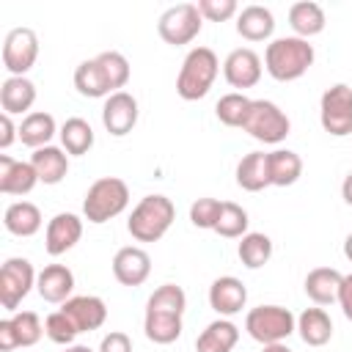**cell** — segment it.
I'll return each instance as SVG.
<instances>
[{
    "mask_svg": "<svg viewBox=\"0 0 352 352\" xmlns=\"http://www.w3.org/2000/svg\"><path fill=\"white\" fill-rule=\"evenodd\" d=\"M314 44L300 36H280L272 38L264 50V69L272 80L278 82H292L300 80L311 66H314Z\"/></svg>",
    "mask_w": 352,
    "mask_h": 352,
    "instance_id": "obj_1",
    "label": "cell"
},
{
    "mask_svg": "<svg viewBox=\"0 0 352 352\" xmlns=\"http://www.w3.org/2000/svg\"><path fill=\"white\" fill-rule=\"evenodd\" d=\"M173 220H176L173 201L162 192H154L135 204V209L126 220V231L138 242H160L168 234V228L173 226Z\"/></svg>",
    "mask_w": 352,
    "mask_h": 352,
    "instance_id": "obj_2",
    "label": "cell"
},
{
    "mask_svg": "<svg viewBox=\"0 0 352 352\" xmlns=\"http://www.w3.org/2000/svg\"><path fill=\"white\" fill-rule=\"evenodd\" d=\"M217 72H220L217 52L212 47H192L182 60V69L176 77V94L184 102L204 99L209 94V88L214 85Z\"/></svg>",
    "mask_w": 352,
    "mask_h": 352,
    "instance_id": "obj_3",
    "label": "cell"
},
{
    "mask_svg": "<svg viewBox=\"0 0 352 352\" xmlns=\"http://www.w3.org/2000/svg\"><path fill=\"white\" fill-rule=\"evenodd\" d=\"M129 206V187L118 176H102L96 179L85 198H82V217L94 226H102L113 217H118Z\"/></svg>",
    "mask_w": 352,
    "mask_h": 352,
    "instance_id": "obj_4",
    "label": "cell"
},
{
    "mask_svg": "<svg viewBox=\"0 0 352 352\" xmlns=\"http://www.w3.org/2000/svg\"><path fill=\"white\" fill-rule=\"evenodd\" d=\"M245 330L261 346L264 344H280L297 330V316L283 305H258V308L248 311Z\"/></svg>",
    "mask_w": 352,
    "mask_h": 352,
    "instance_id": "obj_5",
    "label": "cell"
},
{
    "mask_svg": "<svg viewBox=\"0 0 352 352\" xmlns=\"http://www.w3.org/2000/svg\"><path fill=\"white\" fill-rule=\"evenodd\" d=\"M242 129H245L253 140L275 146V143H280V140L289 135L292 121H289V116H286L275 102H270V99H253V102H250V110H248V116H245Z\"/></svg>",
    "mask_w": 352,
    "mask_h": 352,
    "instance_id": "obj_6",
    "label": "cell"
},
{
    "mask_svg": "<svg viewBox=\"0 0 352 352\" xmlns=\"http://www.w3.org/2000/svg\"><path fill=\"white\" fill-rule=\"evenodd\" d=\"M201 25H204V16H201L198 6L195 3H179V6H170L160 14L157 33L165 44L182 47V44H190L201 33Z\"/></svg>",
    "mask_w": 352,
    "mask_h": 352,
    "instance_id": "obj_7",
    "label": "cell"
},
{
    "mask_svg": "<svg viewBox=\"0 0 352 352\" xmlns=\"http://www.w3.org/2000/svg\"><path fill=\"white\" fill-rule=\"evenodd\" d=\"M319 124L333 138L352 135V88L346 82L330 85L319 99Z\"/></svg>",
    "mask_w": 352,
    "mask_h": 352,
    "instance_id": "obj_8",
    "label": "cell"
},
{
    "mask_svg": "<svg viewBox=\"0 0 352 352\" xmlns=\"http://www.w3.org/2000/svg\"><path fill=\"white\" fill-rule=\"evenodd\" d=\"M38 272L33 270V264L22 256H11L3 261L0 267V305L11 314H16L19 302L30 294V289L36 286Z\"/></svg>",
    "mask_w": 352,
    "mask_h": 352,
    "instance_id": "obj_9",
    "label": "cell"
},
{
    "mask_svg": "<svg viewBox=\"0 0 352 352\" xmlns=\"http://www.w3.org/2000/svg\"><path fill=\"white\" fill-rule=\"evenodd\" d=\"M38 60V36L33 28H14L3 38V66L8 77H25Z\"/></svg>",
    "mask_w": 352,
    "mask_h": 352,
    "instance_id": "obj_10",
    "label": "cell"
},
{
    "mask_svg": "<svg viewBox=\"0 0 352 352\" xmlns=\"http://www.w3.org/2000/svg\"><path fill=\"white\" fill-rule=\"evenodd\" d=\"M44 336V324L36 311H16L8 319H0V349L11 352L16 346H33Z\"/></svg>",
    "mask_w": 352,
    "mask_h": 352,
    "instance_id": "obj_11",
    "label": "cell"
},
{
    "mask_svg": "<svg viewBox=\"0 0 352 352\" xmlns=\"http://www.w3.org/2000/svg\"><path fill=\"white\" fill-rule=\"evenodd\" d=\"M138 116H140V107L129 91H116L102 104V124L113 138L129 135L138 124Z\"/></svg>",
    "mask_w": 352,
    "mask_h": 352,
    "instance_id": "obj_12",
    "label": "cell"
},
{
    "mask_svg": "<svg viewBox=\"0 0 352 352\" xmlns=\"http://www.w3.org/2000/svg\"><path fill=\"white\" fill-rule=\"evenodd\" d=\"M261 72H264L261 58L250 47H236L223 60V77H226V82L231 88H239V91L253 88L261 80Z\"/></svg>",
    "mask_w": 352,
    "mask_h": 352,
    "instance_id": "obj_13",
    "label": "cell"
},
{
    "mask_svg": "<svg viewBox=\"0 0 352 352\" xmlns=\"http://www.w3.org/2000/svg\"><path fill=\"white\" fill-rule=\"evenodd\" d=\"M82 236V217L74 212H58L44 228V250L50 256L69 253Z\"/></svg>",
    "mask_w": 352,
    "mask_h": 352,
    "instance_id": "obj_14",
    "label": "cell"
},
{
    "mask_svg": "<svg viewBox=\"0 0 352 352\" xmlns=\"http://www.w3.org/2000/svg\"><path fill=\"white\" fill-rule=\"evenodd\" d=\"M151 275V256L138 248V245H126L118 248L113 256V278L121 286H140L146 283Z\"/></svg>",
    "mask_w": 352,
    "mask_h": 352,
    "instance_id": "obj_15",
    "label": "cell"
},
{
    "mask_svg": "<svg viewBox=\"0 0 352 352\" xmlns=\"http://www.w3.org/2000/svg\"><path fill=\"white\" fill-rule=\"evenodd\" d=\"M245 302H248V289H245V283L239 278L220 275V278L212 280V286H209V305H212L214 314L228 319V316L239 314L245 308Z\"/></svg>",
    "mask_w": 352,
    "mask_h": 352,
    "instance_id": "obj_16",
    "label": "cell"
},
{
    "mask_svg": "<svg viewBox=\"0 0 352 352\" xmlns=\"http://www.w3.org/2000/svg\"><path fill=\"white\" fill-rule=\"evenodd\" d=\"M60 308L72 316V322L77 324L80 333L99 330V327L107 322V305H104V300L96 297V294H74V297H69Z\"/></svg>",
    "mask_w": 352,
    "mask_h": 352,
    "instance_id": "obj_17",
    "label": "cell"
},
{
    "mask_svg": "<svg viewBox=\"0 0 352 352\" xmlns=\"http://www.w3.org/2000/svg\"><path fill=\"white\" fill-rule=\"evenodd\" d=\"M36 184H38V176L30 162L0 154V192L3 195H28Z\"/></svg>",
    "mask_w": 352,
    "mask_h": 352,
    "instance_id": "obj_18",
    "label": "cell"
},
{
    "mask_svg": "<svg viewBox=\"0 0 352 352\" xmlns=\"http://www.w3.org/2000/svg\"><path fill=\"white\" fill-rule=\"evenodd\" d=\"M36 292L47 302H66L74 292V272L66 264H47L36 278Z\"/></svg>",
    "mask_w": 352,
    "mask_h": 352,
    "instance_id": "obj_19",
    "label": "cell"
},
{
    "mask_svg": "<svg viewBox=\"0 0 352 352\" xmlns=\"http://www.w3.org/2000/svg\"><path fill=\"white\" fill-rule=\"evenodd\" d=\"M236 33L245 41H267L275 33V16L267 6L250 3L236 14Z\"/></svg>",
    "mask_w": 352,
    "mask_h": 352,
    "instance_id": "obj_20",
    "label": "cell"
},
{
    "mask_svg": "<svg viewBox=\"0 0 352 352\" xmlns=\"http://www.w3.org/2000/svg\"><path fill=\"white\" fill-rule=\"evenodd\" d=\"M36 168V176L41 184H60L69 173V154L60 146H41L28 160Z\"/></svg>",
    "mask_w": 352,
    "mask_h": 352,
    "instance_id": "obj_21",
    "label": "cell"
},
{
    "mask_svg": "<svg viewBox=\"0 0 352 352\" xmlns=\"http://www.w3.org/2000/svg\"><path fill=\"white\" fill-rule=\"evenodd\" d=\"M341 280L344 275L333 267H314L308 275H305V294L311 302H316L319 308L322 305H330V302H338V289H341Z\"/></svg>",
    "mask_w": 352,
    "mask_h": 352,
    "instance_id": "obj_22",
    "label": "cell"
},
{
    "mask_svg": "<svg viewBox=\"0 0 352 352\" xmlns=\"http://www.w3.org/2000/svg\"><path fill=\"white\" fill-rule=\"evenodd\" d=\"M33 102H36V85H33V80H28V77H6L3 80V85H0V107H3V113H8V116H28V113H33L30 107H33Z\"/></svg>",
    "mask_w": 352,
    "mask_h": 352,
    "instance_id": "obj_23",
    "label": "cell"
},
{
    "mask_svg": "<svg viewBox=\"0 0 352 352\" xmlns=\"http://www.w3.org/2000/svg\"><path fill=\"white\" fill-rule=\"evenodd\" d=\"M3 226L8 234L14 236H33L41 231L44 220H41V209L30 201H14L6 206L3 212Z\"/></svg>",
    "mask_w": 352,
    "mask_h": 352,
    "instance_id": "obj_24",
    "label": "cell"
},
{
    "mask_svg": "<svg viewBox=\"0 0 352 352\" xmlns=\"http://www.w3.org/2000/svg\"><path fill=\"white\" fill-rule=\"evenodd\" d=\"M236 341H239V327L231 319L220 316L201 330V336L195 338V352H231Z\"/></svg>",
    "mask_w": 352,
    "mask_h": 352,
    "instance_id": "obj_25",
    "label": "cell"
},
{
    "mask_svg": "<svg viewBox=\"0 0 352 352\" xmlns=\"http://www.w3.org/2000/svg\"><path fill=\"white\" fill-rule=\"evenodd\" d=\"M297 333L308 346H324L333 338V319L324 308H305L297 316Z\"/></svg>",
    "mask_w": 352,
    "mask_h": 352,
    "instance_id": "obj_26",
    "label": "cell"
},
{
    "mask_svg": "<svg viewBox=\"0 0 352 352\" xmlns=\"http://www.w3.org/2000/svg\"><path fill=\"white\" fill-rule=\"evenodd\" d=\"M55 132H60L55 126V118L52 113H44V110H33L22 118L19 124V140L25 146H30L33 151L41 148V146H50V140L55 138Z\"/></svg>",
    "mask_w": 352,
    "mask_h": 352,
    "instance_id": "obj_27",
    "label": "cell"
},
{
    "mask_svg": "<svg viewBox=\"0 0 352 352\" xmlns=\"http://www.w3.org/2000/svg\"><path fill=\"white\" fill-rule=\"evenodd\" d=\"M236 184L248 192L270 187V162L264 151H250L236 162Z\"/></svg>",
    "mask_w": 352,
    "mask_h": 352,
    "instance_id": "obj_28",
    "label": "cell"
},
{
    "mask_svg": "<svg viewBox=\"0 0 352 352\" xmlns=\"http://www.w3.org/2000/svg\"><path fill=\"white\" fill-rule=\"evenodd\" d=\"M324 22H327L324 19V8L319 3H314V0H300V3H294L289 8V25H292L294 36H300V38H311V36L322 33Z\"/></svg>",
    "mask_w": 352,
    "mask_h": 352,
    "instance_id": "obj_29",
    "label": "cell"
},
{
    "mask_svg": "<svg viewBox=\"0 0 352 352\" xmlns=\"http://www.w3.org/2000/svg\"><path fill=\"white\" fill-rule=\"evenodd\" d=\"M267 162H270V184H275V187H292L302 176V157L292 148L270 151Z\"/></svg>",
    "mask_w": 352,
    "mask_h": 352,
    "instance_id": "obj_30",
    "label": "cell"
},
{
    "mask_svg": "<svg viewBox=\"0 0 352 352\" xmlns=\"http://www.w3.org/2000/svg\"><path fill=\"white\" fill-rule=\"evenodd\" d=\"M143 330H146V338L154 344H173L182 336V314L146 308Z\"/></svg>",
    "mask_w": 352,
    "mask_h": 352,
    "instance_id": "obj_31",
    "label": "cell"
},
{
    "mask_svg": "<svg viewBox=\"0 0 352 352\" xmlns=\"http://www.w3.org/2000/svg\"><path fill=\"white\" fill-rule=\"evenodd\" d=\"M60 148L66 151V154H72V157H82V154H88L91 151V146H94V129H91V124L85 121V118H80V116H72V118H66L63 124H60Z\"/></svg>",
    "mask_w": 352,
    "mask_h": 352,
    "instance_id": "obj_32",
    "label": "cell"
},
{
    "mask_svg": "<svg viewBox=\"0 0 352 352\" xmlns=\"http://www.w3.org/2000/svg\"><path fill=\"white\" fill-rule=\"evenodd\" d=\"M74 88L80 96H88V99H107L113 94L96 58H88L74 69Z\"/></svg>",
    "mask_w": 352,
    "mask_h": 352,
    "instance_id": "obj_33",
    "label": "cell"
},
{
    "mask_svg": "<svg viewBox=\"0 0 352 352\" xmlns=\"http://www.w3.org/2000/svg\"><path fill=\"white\" fill-rule=\"evenodd\" d=\"M236 256L248 270H258L272 258V239L261 231H248L236 248Z\"/></svg>",
    "mask_w": 352,
    "mask_h": 352,
    "instance_id": "obj_34",
    "label": "cell"
},
{
    "mask_svg": "<svg viewBox=\"0 0 352 352\" xmlns=\"http://www.w3.org/2000/svg\"><path fill=\"white\" fill-rule=\"evenodd\" d=\"M96 63H99V69L104 72V80H107L110 91H113V94H116V91H124V85L129 82V74H132L129 60H126L118 50H104V52L96 55Z\"/></svg>",
    "mask_w": 352,
    "mask_h": 352,
    "instance_id": "obj_35",
    "label": "cell"
},
{
    "mask_svg": "<svg viewBox=\"0 0 352 352\" xmlns=\"http://www.w3.org/2000/svg\"><path fill=\"white\" fill-rule=\"evenodd\" d=\"M248 212L234 204V201H223V209H220V217H217V226H214V234L226 236V239H242L248 234Z\"/></svg>",
    "mask_w": 352,
    "mask_h": 352,
    "instance_id": "obj_36",
    "label": "cell"
},
{
    "mask_svg": "<svg viewBox=\"0 0 352 352\" xmlns=\"http://www.w3.org/2000/svg\"><path fill=\"white\" fill-rule=\"evenodd\" d=\"M250 102L242 91H231V94H223L214 104V116L220 118V124L226 126H242L245 124V116L250 110Z\"/></svg>",
    "mask_w": 352,
    "mask_h": 352,
    "instance_id": "obj_37",
    "label": "cell"
},
{
    "mask_svg": "<svg viewBox=\"0 0 352 352\" xmlns=\"http://www.w3.org/2000/svg\"><path fill=\"white\" fill-rule=\"evenodd\" d=\"M146 308H154V311H170V314H182L184 316V308H187V294L182 286L176 283H162L151 292V297L146 300Z\"/></svg>",
    "mask_w": 352,
    "mask_h": 352,
    "instance_id": "obj_38",
    "label": "cell"
},
{
    "mask_svg": "<svg viewBox=\"0 0 352 352\" xmlns=\"http://www.w3.org/2000/svg\"><path fill=\"white\" fill-rule=\"evenodd\" d=\"M44 336H47L52 344L69 346V344H74V338L80 336V330H77V324L72 322V316H69L63 308H58V311H52V314L44 319Z\"/></svg>",
    "mask_w": 352,
    "mask_h": 352,
    "instance_id": "obj_39",
    "label": "cell"
},
{
    "mask_svg": "<svg viewBox=\"0 0 352 352\" xmlns=\"http://www.w3.org/2000/svg\"><path fill=\"white\" fill-rule=\"evenodd\" d=\"M220 209H223V201H217V198H198L190 206V223L195 228L214 231L217 217H220Z\"/></svg>",
    "mask_w": 352,
    "mask_h": 352,
    "instance_id": "obj_40",
    "label": "cell"
},
{
    "mask_svg": "<svg viewBox=\"0 0 352 352\" xmlns=\"http://www.w3.org/2000/svg\"><path fill=\"white\" fill-rule=\"evenodd\" d=\"M195 6L201 11V16L209 19V22H226V19L239 14L236 0H198Z\"/></svg>",
    "mask_w": 352,
    "mask_h": 352,
    "instance_id": "obj_41",
    "label": "cell"
},
{
    "mask_svg": "<svg viewBox=\"0 0 352 352\" xmlns=\"http://www.w3.org/2000/svg\"><path fill=\"white\" fill-rule=\"evenodd\" d=\"M96 352H132V338L124 330H110L102 338V344H99Z\"/></svg>",
    "mask_w": 352,
    "mask_h": 352,
    "instance_id": "obj_42",
    "label": "cell"
},
{
    "mask_svg": "<svg viewBox=\"0 0 352 352\" xmlns=\"http://www.w3.org/2000/svg\"><path fill=\"white\" fill-rule=\"evenodd\" d=\"M16 138H19V126L11 121L8 113H3V116H0V148H8Z\"/></svg>",
    "mask_w": 352,
    "mask_h": 352,
    "instance_id": "obj_43",
    "label": "cell"
},
{
    "mask_svg": "<svg viewBox=\"0 0 352 352\" xmlns=\"http://www.w3.org/2000/svg\"><path fill=\"white\" fill-rule=\"evenodd\" d=\"M338 305H341L344 316L352 322V272L344 275V280H341V289H338Z\"/></svg>",
    "mask_w": 352,
    "mask_h": 352,
    "instance_id": "obj_44",
    "label": "cell"
},
{
    "mask_svg": "<svg viewBox=\"0 0 352 352\" xmlns=\"http://www.w3.org/2000/svg\"><path fill=\"white\" fill-rule=\"evenodd\" d=\"M341 198L352 206V170L344 176V182H341Z\"/></svg>",
    "mask_w": 352,
    "mask_h": 352,
    "instance_id": "obj_45",
    "label": "cell"
},
{
    "mask_svg": "<svg viewBox=\"0 0 352 352\" xmlns=\"http://www.w3.org/2000/svg\"><path fill=\"white\" fill-rule=\"evenodd\" d=\"M261 352H292V349L286 346V341H280V344H264Z\"/></svg>",
    "mask_w": 352,
    "mask_h": 352,
    "instance_id": "obj_46",
    "label": "cell"
},
{
    "mask_svg": "<svg viewBox=\"0 0 352 352\" xmlns=\"http://www.w3.org/2000/svg\"><path fill=\"white\" fill-rule=\"evenodd\" d=\"M63 352H94V349L85 344H69V346H63Z\"/></svg>",
    "mask_w": 352,
    "mask_h": 352,
    "instance_id": "obj_47",
    "label": "cell"
},
{
    "mask_svg": "<svg viewBox=\"0 0 352 352\" xmlns=\"http://www.w3.org/2000/svg\"><path fill=\"white\" fill-rule=\"evenodd\" d=\"M344 256L352 261V234H346V239H344Z\"/></svg>",
    "mask_w": 352,
    "mask_h": 352,
    "instance_id": "obj_48",
    "label": "cell"
}]
</instances>
